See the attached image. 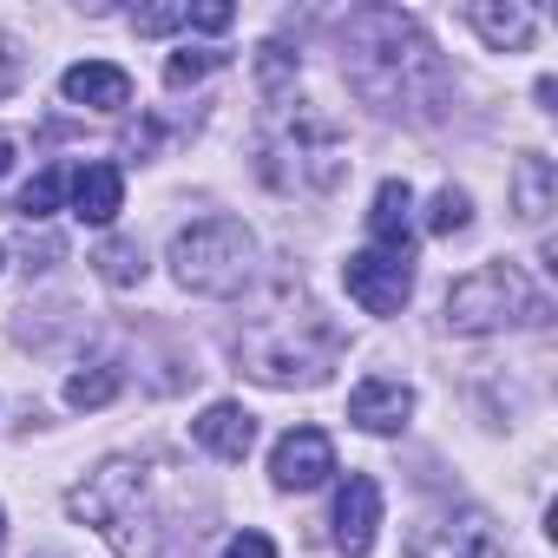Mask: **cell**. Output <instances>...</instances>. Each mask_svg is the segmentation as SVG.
<instances>
[{
    "instance_id": "obj_19",
    "label": "cell",
    "mask_w": 558,
    "mask_h": 558,
    "mask_svg": "<svg viewBox=\"0 0 558 558\" xmlns=\"http://www.w3.org/2000/svg\"><path fill=\"white\" fill-rule=\"evenodd\" d=\"M473 223V204H466V191H434V204H427V230L434 236H453V230H466Z\"/></svg>"
},
{
    "instance_id": "obj_15",
    "label": "cell",
    "mask_w": 558,
    "mask_h": 558,
    "mask_svg": "<svg viewBox=\"0 0 558 558\" xmlns=\"http://www.w3.org/2000/svg\"><path fill=\"white\" fill-rule=\"evenodd\" d=\"M466 21H473V27H480L499 53L532 40V14H525V8H466Z\"/></svg>"
},
{
    "instance_id": "obj_13",
    "label": "cell",
    "mask_w": 558,
    "mask_h": 558,
    "mask_svg": "<svg viewBox=\"0 0 558 558\" xmlns=\"http://www.w3.org/2000/svg\"><path fill=\"white\" fill-rule=\"evenodd\" d=\"M408 558H499V551H493L486 525H473V519H440V525L414 532V551H408Z\"/></svg>"
},
{
    "instance_id": "obj_12",
    "label": "cell",
    "mask_w": 558,
    "mask_h": 558,
    "mask_svg": "<svg viewBox=\"0 0 558 558\" xmlns=\"http://www.w3.org/2000/svg\"><path fill=\"white\" fill-rule=\"evenodd\" d=\"M368 230H375V250H388V256H414V191H408L401 178H388V184L375 191Z\"/></svg>"
},
{
    "instance_id": "obj_25",
    "label": "cell",
    "mask_w": 558,
    "mask_h": 558,
    "mask_svg": "<svg viewBox=\"0 0 558 558\" xmlns=\"http://www.w3.org/2000/svg\"><path fill=\"white\" fill-rule=\"evenodd\" d=\"M8 171H14V138L0 132V178H8Z\"/></svg>"
},
{
    "instance_id": "obj_14",
    "label": "cell",
    "mask_w": 558,
    "mask_h": 558,
    "mask_svg": "<svg viewBox=\"0 0 558 558\" xmlns=\"http://www.w3.org/2000/svg\"><path fill=\"white\" fill-rule=\"evenodd\" d=\"M512 204H519L525 223H545V210H551V165H545V158H519V171H512Z\"/></svg>"
},
{
    "instance_id": "obj_17",
    "label": "cell",
    "mask_w": 558,
    "mask_h": 558,
    "mask_svg": "<svg viewBox=\"0 0 558 558\" xmlns=\"http://www.w3.org/2000/svg\"><path fill=\"white\" fill-rule=\"evenodd\" d=\"M66 184H73V178H66V165H47V171L21 191V217H27V223L53 217V210H60V197H66Z\"/></svg>"
},
{
    "instance_id": "obj_8",
    "label": "cell",
    "mask_w": 558,
    "mask_h": 558,
    "mask_svg": "<svg viewBox=\"0 0 558 558\" xmlns=\"http://www.w3.org/2000/svg\"><path fill=\"white\" fill-rule=\"evenodd\" d=\"M191 434H197V447L204 453H217V460H250V447H256V414L250 408H236V401H210L197 421H191Z\"/></svg>"
},
{
    "instance_id": "obj_18",
    "label": "cell",
    "mask_w": 558,
    "mask_h": 558,
    "mask_svg": "<svg viewBox=\"0 0 558 558\" xmlns=\"http://www.w3.org/2000/svg\"><path fill=\"white\" fill-rule=\"evenodd\" d=\"M230 53H217V47H184V53H171L165 60V86H191V80H204V73H217Z\"/></svg>"
},
{
    "instance_id": "obj_1",
    "label": "cell",
    "mask_w": 558,
    "mask_h": 558,
    "mask_svg": "<svg viewBox=\"0 0 558 558\" xmlns=\"http://www.w3.org/2000/svg\"><path fill=\"white\" fill-rule=\"evenodd\" d=\"M342 165H349L342 132L323 112H310V106H296V112L276 106L269 125H263V138H256V171L276 191H329L342 178Z\"/></svg>"
},
{
    "instance_id": "obj_21",
    "label": "cell",
    "mask_w": 558,
    "mask_h": 558,
    "mask_svg": "<svg viewBox=\"0 0 558 558\" xmlns=\"http://www.w3.org/2000/svg\"><path fill=\"white\" fill-rule=\"evenodd\" d=\"M236 14L223 8V0H210V8H184V27H197V34H223Z\"/></svg>"
},
{
    "instance_id": "obj_22",
    "label": "cell",
    "mask_w": 558,
    "mask_h": 558,
    "mask_svg": "<svg viewBox=\"0 0 558 558\" xmlns=\"http://www.w3.org/2000/svg\"><path fill=\"white\" fill-rule=\"evenodd\" d=\"M132 27L138 34H171V27H184V8H145V14H132Z\"/></svg>"
},
{
    "instance_id": "obj_11",
    "label": "cell",
    "mask_w": 558,
    "mask_h": 558,
    "mask_svg": "<svg viewBox=\"0 0 558 558\" xmlns=\"http://www.w3.org/2000/svg\"><path fill=\"white\" fill-rule=\"evenodd\" d=\"M119 210H125V178H119V165H106V158L80 165V171H73V217L106 230Z\"/></svg>"
},
{
    "instance_id": "obj_6",
    "label": "cell",
    "mask_w": 558,
    "mask_h": 558,
    "mask_svg": "<svg viewBox=\"0 0 558 558\" xmlns=\"http://www.w3.org/2000/svg\"><path fill=\"white\" fill-rule=\"evenodd\" d=\"M269 473H276V486H283V493H310V486H323V480L336 473V447H329V434H323V427H290L283 440H276V453H269Z\"/></svg>"
},
{
    "instance_id": "obj_5",
    "label": "cell",
    "mask_w": 558,
    "mask_h": 558,
    "mask_svg": "<svg viewBox=\"0 0 558 558\" xmlns=\"http://www.w3.org/2000/svg\"><path fill=\"white\" fill-rule=\"evenodd\" d=\"M342 283L368 316H401L414 296V256H388V250H355L342 263Z\"/></svg>"
},
{
    "instance_id": "obj_3",
    "label": "cell",
    "mask_w": 558,
    "mask_h": 558,
    "mask_svg": "<svg viewBox=\"0 0 558 558\" xmlns=\"http://www.w3.org/2000/svg\"><path fill=\"white\" fill-rule=\"evenodd\" d=\"M250 256H256V236L236 217H204L171 236V276L197 296H236L250 283Z\"/></svg>"
},
{
    "instance_id": "obj_26",
    "label": "cell",
    "mask_w": 558,
    "mask_h": 558,
    "mask_svg": "<svg viewBox=\"0 0 558 558\" xmlns=\"http://www.w3.org/2000/svg\"><path fill=\"white\" fill-rule=\"evenodd\" d=\"M0 538H8V519H0Z\"/></svg>"
},
{
    "instance_id": "obj_2",
    "label": "cell",
    "mask_w": 558,
    "mask_h": 558,
    "mask_svg": "<svg viewBox=\"0 0 558 558\" xmlns=\"http://www.w3.org/2000/svg\"><path fill=\"white\" fill-rule=\"evenodd\" d=\"M355 86L368 93V99H381V106H401L408 99V73H421V80H440V60H434V47L414 34V21H401V14H355Z\"/></svg>"
},
{
    "instance_id": "obj_9",
    "label": "cell",
    "mask_w": 558,
    "mask_h": 558,
    "mask_svg": "<svg viewBox=\"0 0 558 558\" xmlns=\"http://www.w3.org/2000/svg\"><path fill=\"white\" fill-rule=\"evenodd\" d=\"M60 93L73 106H93V112H125L132 106V73L112 66V60H80V66H66Z\"/></svg>"
},
{
    "instance_id": "obj_7",
    "label": "cell",
    "mask_w": 558,
    "mask_h": 558,
    "mask_svg": "<svg viewBox=\"0 0 558 558\" xmlns=\"http://www.w3.org/2000/svg\"><path fill=\"white\" fill-rule=\"evenodd\" d=\"M375 525H381V486H375V473H349V486L336 493V545L349 558H362L375 545Z\"/></svg>"
},
{
    "instance_id": "obj_10",
    "label": "cell",
    "mask_w": 558,
    "mask_h": 558,
    "mask_svg": "<svg viewBox=\"0 0 558 558\" xmlns=\"http://www.w3.org/2000/svg\"><path fill=\"white\" fill-rule=\"evenodd\" d=\"M408 414H414V388H401V381L368 375V381L349 395V421H355L362 434H401Z\"/></svg>"
},
{
    "instance_id": "obj_23",
    "label": "cell",
    "mask_w": 558,
    "mask_h": 558,
    "mask_svg": "<svg viewBox=\"0 0 558 558\" xmlns=\"http://www.w3.org/2000/svg\"><path fill=\"white\" fill-rule=\"evenodd\" d=\"M223 558H276V545H269L263 532H236V538L223 545Z\"/></svg>"
},
{
    "instance_id": "obj_27",
    "label": "cell",
    "mask_w": 558,
    "mask_h": 558,
    "mask_svg": "<svg viewBox=\"0 0 558 558\" xmlns=\"http://www.w3.org/2000/svg\"><path fill=\"white\" fill-rule=\"evenodd\" d=\"M0 263H8V250H0Z\"/></svg>"
},
{
    "instance_id": "obj_20",
    "label": "cell",
    "mask_w": 558,
    "mask_h": 558,
    "mask_svg": "<svg viewBox=\"0 0 558 558\" xmlns=\"http://www.w3.org/2000/svg\"><path fill=\"white\" fill-rule=\"evenodd\" d=\"M112 395H119V368H86V375L66 381V401L73 408H106Z\"/></svg>"
},
{
    "instance_id": "obj_24",
    "label": "cell",
    "mask_w": 558,
    "mask_h": 558,
    "mask_svg": "<svg viewBox=\"0 0 558 558\" xmlns=\"http://www.w3.org/2000/svg\"><path fill=\"white\" fill-rule=\"evenodd\" d=\"M14 86H21V53H14L8 40H0V99H8Z\"/></svg>"
},
{
    "instance_id": "obj_4",
    "label": "cell",
    "mask_w": 558,
    "mask_h": 558,
    "mask_svg": "<svg viewBox=\"0 0 558 558\" xmlns=\"http://www.w3.org/2000/svg\"><path fill=\"white\" fill-rule=\"evenodd\" d=\"M545 296L525 283L519 263H480L473 276L447 290V323L460 336H486V329H512V323H538Z\"/></svg>"
},
{
    "instance_id": "obj_16",
    "label": "cell",
    "mask_w": 558,
    "mask_h": 558,
    "mask_svg": "<svg viewBox=\"0 0 558 558\" xmlns=\"http://www.w3.org/2000/svg\"><path fill=\"white\" fill-rule=\"evenodd\" d=\"M99 276H106V283L112 290H132V283H145V250L132 243V236H112V243H99Z\"/></svg>"
}]
</instances>
